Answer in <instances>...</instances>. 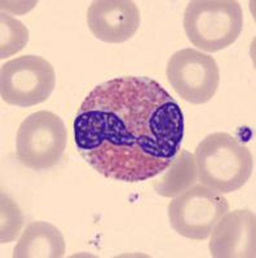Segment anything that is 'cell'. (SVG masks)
Masks as SVG:
<instances>
[{"instance_id": "cell-12", "label": "cell", "mask_w": 256, "mask_h": 258, "mask_svg": "<svg viewBox=\"0 0 256 258\" xmlns=\"http://www.w3.org/2000/svg\"><path fill=\"white\" fill-rule=\"evenodd\" d=\"M0 25H2L0 26V30H2L0 31V36H2L0 57L4 59L7 57L13 56L26 47L29 41V30L21 21L4 12L0 16Z\"/></svg>"}, {"instance_id": "cell-9", "label": "cell", "mask_w": 256, "mask_h": 258, "mask_svg": "<svg viewBox=\"0 0 256 258\" xmlns=\"http://www.w3.org/2000/svg\"><path fill=\"white\" fill-rule=\"evenodd\" d=\"M256 218L247 209L228 212L211 232L209 249L215 258H253L256 253Z\"/></svg>"}, {"instance_id": "cell-10", "label": "cell", "mask_w": 256, "mask_h": 258, "mask_svg": "<svg viewBox=\"0 0 256 258\" xmlns=\"http://www.w3.org/2000/svg\"><path fill=\"white\" fill-rule=\"evenodd\" d=\"M66 243L56 226L35 221L25 227L13 250L15 258H61L65 255Z\"/></svg>"}, {"instance_id": "cell-11", "label": "cell", "mask_w": 256, "mask_h": 258, "mask_svg": "<svg viewBox=\"0 0 256 258\" xmlns=\"http://www.w3.org/2000/svg\"><path fill=\"white\" fill-rule=\"evenodd\" d=\"M165 172L162 178L154 182V188L159 195L166 198H174L183 194L194 186L198 179L194 155L185 150L176 156Z\"/></svg>"}, {"instance_id": "cell-13", "label": "cell", "mask_w": 256, "mask_h": 258, "mask_svg": "<svg viewBox=\"0 0 256 258\" xmlns=\"http://www.w3.org/2000/svg\"><path fill=\"white\" fill-rule=\"evenodd\" d=\"M22 213L17 204L7 197L2 199V243H9L18 236L22 227Z\"/></svg>"}, {"instance_id": "cell-8", "label": "cell", "mask_w": 256, "mask_h": 258, "mask_svg": "<svg viewBox=\"0 0 256 258\" xmlns=\"http://www.w3.org/2000/svg\"><path fill=\"white\" fill-rule=\"evenodd\" d=\"M140 21L138 7L130 0H96L87 11V25L94 38L110 44L130 40Z\"/></svg>"}, {"instance_id": "cell-1", "label": "cell", "mask_w": 256, "mask_h": 258, "mask_svg": "<svg viewBox=\"0 0 256 258\" xmlns=\"http://www.w3.org/2000/svg\"><path fill=\"white\" fill-rule=\"evenodd\" d=\"M183 110L146 77H119L94 87L73 123L74 144L97 173L142 182L163 173L180 154Z\"/></svg>"}, {"instance_id": "cell-6", "label": "cell", "mask_w": 256, "mask_h": 258, "mask_svg": "<svg viewBox=\"0 0 256 258\" xmlns=\"http://www.w3.org/2000/svg\"><path fill=\"white\" fill-rule=\"evenodd\" d=\"M229 209V203L221 194L199 183L170 203L168 218L179 235L191 240H204Z\"/></svg>"}, {"instance_id": "cell-7", "label": "cell", "mask_w": 256, "mask_h": 258, "mask_svg": "<svg viewBox=\"0 0 256 258\" xmlns=\"http://www.w3.org/2000/svg\"><path fill=\"white\" fill-rule=\"evenodd\" d=\"M166 74L180 98L191 105L209 102L220 84V71L214 57L193 48L175 52L168 59Z\"/></svg>"}, {"instance_id": "cell-4", "label": "cell", "mask_w": 256, "mask_h": 258, "mask_svg": "<svg viewBox=\"0 0 256 258\" xmlns=\"http://www.w3.org/2000/svg\"><path fill=\"white\" fill-rule=\"evenodd\" d=\"M68 132L55 112L36 111L21 123L16 137V150L21 164L34 170L49 169L65 153Z\"/></svg>"}, {"instance_id": "cell-2", "label": "cell", "mask_w": 256, "mask_h": 258, "mask_svg": "<svg viewBox=\"0 0 256 258\" xmlns=\"http://www.w3.org/2000/svg\"><path fill=\"white\" fill-rule=\"evenodd\" d=\"M194 160L200 183L221 195L241 188L253 169L248 147L227 132L204 137L197 146Z\"/></svg>"}, {"instance_id": "cell-5", "label": "cell", "mask_w": 256, "mask_h": 258, "mask_svg": "<svg viewBox=\"0 0 256 258\" xmlns=\"http://www.w3.org/2000/svg\"><path fill=\"white\" fill-rule=\"evenodd\" d=\"M56 73L43 57L26 54L6 62L0 71L2 100L8 105L31 107L49 98Z\"/></svg>"}, {"instance_id": "cell-3", "label": "cell", "mask_w": 256, "mask_h": 258, "mask_svg": "<svg viewBox=\"0 0 256 258\" xmlns=\"http://www.w3.org/2000/svg\"><path fill=\"white\" fill-rule=\"evenodd\" d=\"M243 11L234 0H193L184 13V30L194 47L219 52L238 39Z\"/></svg>"}]
</instances>
